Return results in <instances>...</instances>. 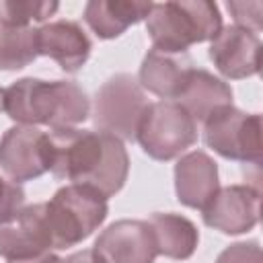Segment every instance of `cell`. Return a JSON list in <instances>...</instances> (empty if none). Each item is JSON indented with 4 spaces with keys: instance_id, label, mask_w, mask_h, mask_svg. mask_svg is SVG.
Returning <instances> with one entry per match:
<instances>
[{
    "instance_id": "cell-1",
    "label": "cell",
    "mask_w": 263,
    "mask_h": 263,
    "mask_svg": "<svg viewBox=\"0 0 263 263\" xmlns=\"http://www.w3.org/2000/svg\"><path fill=\"white\" fill-rule=\"evenodd\" d=\"M47 136L49 171L55 179L86 185L105 197L121 191L129 173V156L119 138L78 127H58Z\"/></svg>"
},
{
    "instance_id": "cell-2",
    "label": "cell",
    "mask_w": 263,
    "mask_h": 263,
    "mask_svg": "<svg viewBox=\"0 0 263 263\" xmlns=\"http://www.w3.org/2000/svg\"><path fill=\"white\" fill-rule=\"evenodd\" d=\"M4 111L21 125L74 127L90 115V101L74 80L18 78L4 88Z\"/></svg>"
},
{
    "instance_id": "cell-3",
    "label": "cell",
    "mask_w": 263,
    "mask_h": 263,
    "mask_svg": "<svg viewBox=\"0 0 263 263\" xmlns=\"http://www.w3.org/2000/svg\"><path fill=\"white\" fill-rule=\"evenodd\" d=\"M222 29V14L210 0H179L152 4L146 31L154 49L187 53L195 43L212 41Z\"/></svg>"
},
{
    "instance_id": "cell-4",
    "label": "cell",
    "mask_w": 263,
    "mask_h": 263,
    "mask_svg": "<svg viewBox=\"0 0 263 263\" xmlns=\"http://www.w3.org/2000/svg\"><path fill=\"white\" fill-rule=\"evenodd\" d=\"M107 197L86 185H66L45 201L53 249H68L88 238L107 218Z\"/></svg>"
},
{
    "instance_id": "cell-5",
    "label": "cell",
    "mask_w": 263,
    "mask_h": 263,
    "mask_svg": "<svg viewBox=\"0 0 263 263\" xmlns=\"http://www.w3.org/2000/svg\"><path fill=\"white\" fill-rule=\"evenodd\" d=\"M148 99L140 82L125 72L105 80L95 95L92 123L99 132L123 140H136L140 121L148 109Z\"/></svg>"
},
{
    "instance_id": "cell-6",
    "label": "cell",
    "mask_w": 263,
    "mask_h": 263,
    "mask_svg": "<svg viewBox=\"0 0 263 263\" xmlns=\"http://www.w3.org/2000/svg\"><path fill=\"white\" fill-rule=\"evenodd\" d=\"M136 142L154 160H173L197 142V123L177 101L150 103Z\"/></svg>"
},
{
    "instance_id": "cell-7",
    "label": "cell",
    "mask_w": 263,
    "mask_h": 263,
    "mask_svg": "<svg viewBox=\"0 0 263 263\" xmlns=\"http://www.w3.org/2000/svg\"><path fill=\"white\" fill-rule=\"evenodd\" d=\"M203 125V142L216 154L228 160H240L259 166L261 162V115L245 113L234 105L220 107Z\"/></svg>"
},
{
    "instance_id": "cell-8",
    "label": "cell",
    "mask_w": 263,
    "mask_h": 263,
    "mask_svg": "<svg viewBox=\"0 0 263 263\" xmlns=\"http://www.w3.org/2000/svg\"><path fill=\"white\" fill-rule=\"evenodd\" d=\"M49 136L33 125H14L0 138V168L21 185L49 171Z\"/></svg>"
},
{
    "instance_id": "cell-9",
    "label": "cell",
    "mask_w": 263,
    "mask_h": 263,
    "mask_svg": "<svg viewBox=\"0 0 263 263\" xmlns=\"http://www.w3.org/2000/svg\"><path fill=\"white\" fill-rule=\"evenodd\" d=\"M53 249L45 203L21 205L0 216V257L6 261L29 259Z\"/></svg>"
},
{
    "instance_id": "cell-10",
    "label": "cell",
    "mask_w": 263,
    "mask_h": 263,
    "mask_svg": "<svg viewBox=\"0 0 263 263\" xmlns=\"http://www.w3.org/2000/svg\"><path fill=\"white\" fill-rule=\"evenodd\" d=\"M261 191L259 185L220 187L210 203L201 210L203 224L222 234H242L259 222Z\"/></svg>"
},
{
    "instance_id": "cell-11",
    "label": "cell",
    "mask_w": 263,
    "mask_h": 263,
    "mask_svg": "<svg viewBox=\"0 0 263 263\" xmlns=\"http://www.w3.org/2000/svg\"><path fill=\"white\" fill-rule=\"evenodd\" d=\"M210 60L216 70L232 80L249 78L259 74L261 68V39L257 33L228 25L222 27L220 33L210 43Z\"/></svg>"
},
{
    "instance_id": "cell-12",
    "label": "cell",
    "mask_w": 263,
    "mask_h": 263,
    "mask_svg": "<svg viewBox=\"0 0 263 263\" xmlns=\"http://www.w3.org/2000/svg\"><path fill=\"white\" fill-rule=\"evenodd\" d=\"M105 263H154L156 242L148 220H117L95 240Z\"/></svg>"
},
{
    "instance_id": "cell-13",
    "label": "cell",
    "mask_w": 263,
    "mask_h": 263,
    "mask_svg": "<svg viewBox=\"0 0 263 263\" xmlns=\"http://www.w3.org/2000/svg\"><path fill=\"white\" fill-rule=\"evenodd\" d=\"M193 68L189 53H173L152 47L142 60L138 82L144 90L160 97L162 101H177Z\"/></svg>"
},
{
    "instance_id": "cell-14",
    "label": "cell",
    "mask_w": 263,
    "mask_h": 263,
    "mask_svg": "<svg viewBox=\"0 0 263 263\" xmlns=\"http://www.w3.org/2000/svg\"><path fill=\"white\" fill-rule=\"evenodd\" d=\"M39 55L51 58L64 72L76 74L90 58L92 43L76 21H53L37 29Z\"/></svg>"
},
{
    "instance_id": "cell-15",
    "label": "cell",
    "mask_w": 263,
    "mask_h": 263,
    "mask_svg": "<svg viewBox=\"0 0 263 263\" xmlns=\"http://www.w3.org/2000/svg\"><path fill=\"white\" fill-rule=\"evenodd\" d=\"M220 189L218 164L203 150L183 154L175 164L177 199L193 210H203Z\"/></svg>"
},
{
    "instance_id": "cell-16",
    "label": "cell",
    "mask_w": 263,
    "mask_h": 263,
    "mask_svg": "<svg viewBox=\"0 0 263 263\" xmlns=\"http://www.w3.org/2000/svg\"><path fill=\"white\" fill-rule=\"evenodd\" d=\"M150 8L152 2L140 0H90L84 6V23L99 39H115L144 21Z\"/></svg>"
},
{
    "instance_id": "cell-17",
    "label": "cell",
    "mask_w": 263,
    "mask_h": 263,
    "mask_svg": "<svg viewBox=\"0 0 263 263\" xmlns=\"http://www.w3.org/2000/svg\"><path fill=\"white\" fill-rule=\"evenodd\" d=\"M177 103L199 125L216 109L232 105V88L222 78L214 76L212 72H208L203 68H193Z\"/></svg>"
},
{
    "instance_id": "cell-18",
    "label": "cell",
    "mask_w": 263,
    "mask_h": 263,
    "mask_svg": "<svg viewBox=\"0 0 263 263\" xmlns=\"http://www.w3.org/2000/svg\"><path fill=\"white\" fill-rule=\"evenodd\" d=\"M148 224L152 228L158 255L183 261L195 253L199 232L189 218L173 212H156L148 218Z\"/></svg>"
},
{
    "instance_id": "cell-19",
    "label": "cell",
    "mask_w": 263,
    "mask_h": 263,
    "mask_svg": "<svg viewBox=\"0 0 263 263\" xmlns=\"http://www.w3.org/2000/svg\"><path fill=\"white\" fill-rule=\"evenodd\" d=\"M39 58L37 29L0 25V70L12 72Z\"/></svg>"
},
{
    "instance_id": "cell-20",
    "label": "cell",
    "mask_w": 263,
    "mask_h": 263,
    "mask_svg": "<svg viewBox=\"0 0 263 263\" xmlns=\"http://www.w3.org/2000/svg\"><path fill=\"white\" fill-rule=\"evenodd\" d=\"M58 8V2L47 0H0V25L31 27L33 23H45Z\"/></svg>"
},
{
    "instance_id": "cell-21",
    "label": "cell",
    "mask_w": 263,
    "mask_h": 263,
    "mask_svg": "<svg viewBox=\"0 0 263 263\" xmlns=\"http://www.w3.org/2000/svg\"><path fill=\"white\" fill-rule=\"evenodd\" d=\"M226 8L232 14L234 25L245 27V29L259 35V31L263 27V4L259 0H255V2H234V0H230V2H226Z\"/></svg>"
},
{
    "instance_id": "cell-22",
    "label": "cell",
    "mask_w": 263,
    "mask_h": 263,
    "mask_svg": "<svg viewBox=\"0 0 263 263\" xmlns=\"http://www.w3.org/2000/svg\"><path fill=\"white\" fill-rule=\"evenodd\" d=\"M216 263H263L261 247L257 240H242L228 245L218 255Z\"/></svg>"
},
{
    "instance_id": "cell-23",
    "label": "cell",
    "mask_w": 263,
    "mask_h": 263,
    "mask_svg": "<svg viewBox=\"0 0 263 263\" xmlns=\"http://www.w3.org/2000/svg\"><path fill=\"white\" fill-rule=\"evenodd\" d=\"M23 201H25L23 187L16 185V183H12V181H8V179H4L0 175V216L12 212L16 208H21Z\"/></svg>"
},
{
    "instance_id": "cell-24",
    "label": "cell",
    "mask_w": 263,
    "mask_h": 263,
    "mask_svg": "<svg viewBox=\"0 0 263 263\" xmlns=\"http://www.w3.org/2000/svg\"><path fill=\"white\" fill-rule=\"evenodd\" d=\"M62 263H105V259L95 249H82L62 259Z\"/></svg>"
},
{
    "instance_id": "cell-25",
    "label": "cell",
    "mask_w": 263,
    "mask_h": 263,
    "mask_svg": "<svg viewBox=\"0 0 263 263\" xmlns=\"http://www.w3.org/2000/svg\"><path fill=\"white\" fill-rule=\"evenodd\" d=\"M8 263H62V259L55 255V253H43V255H37V257H29V259H14V261H8Z\"/></svg>"
},
{
    "instance_id": "cell-26",
    "label": "cell",
    "mask_w": 263,
    "mask_h": 263,
    "mask_svg": "<svg viewBox=\"0 0 263 263\" xmlns=\"http://www.w3.org/2000/svg\"><path fill=\"white\" fill-rule=\"evenodd\" d=\"M0 111H4V88H0Z\"/></svg>"
}]
</instances>
